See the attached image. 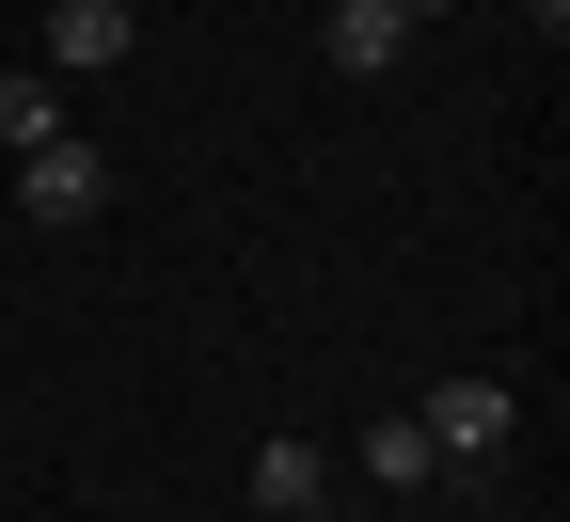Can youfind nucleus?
<instances>
[{
    "instance_id": "1",
    "label": "nucleus",
    "mask_w": 570,
    "mask_h": 522,
    "mask_svg": "<svg viewBox=\"0 0 570 522\" xmlns=\"http://www.w3.org/2000/svg\"><path fill=\"white\" fill-rule=\"evenodd\" d=\"M508 412H523V396L491 381V364H460V381H428V412H412V427H428V460H444L460 491H491V460H508Z\"/></svg>"
},
{
    "instance_id": "3",
    "label": "nucleus",
    "mask_w": 570,
    "mask_h": 522,
    "mask_svg": "<svg viewBox=\"0 0 570 522\" xmlns=\"http://www.w3.org/2000/svg\"><path fill=\"white\" fill-rule=\"evenodd\" d=\"M17 190H32V221H96V206H111V159L63 127V142H32V159H17Z\"/></svg>"
},
{
    "instance_id": "2",
    "label": "nucleus",
    "mask_w": 570,
    "mask_h": 522,
    "mask_svg": "<svg viewBox=\"0 0 570 522\" xmlns=\"http://www.w3.org/2000/svg\"><path fill=\"white\" fill-rule=\"evenodd\" d=\"M428 17H444V0H333V17H317V48L348 63V80H381V63H396Z\"/></svg>"
},
{
    "instance_id": "4",
    "label": "nucleus",
    "mask_w": 570,
    "mask_h": 522,
    "mask_svg": "<svg viewBox=\"0 0 570 522\" xmlns=\"http://www.w3.org/2000/svg\"><path fill=\"white\" fill-rule=\"evenodd\" d=\"M127 48H142V17H127V0H63V17H48V80H111Z\"/></svg>"
},
{
    "instance_id": "7",
    "label": "nucleus",
    "mask_w": 570,
    "mask_h": 522,
    "mask_svg": "<svg viewBox=\"0 0 570 522\" xmlns=\"http://www.w3.org/2000/svg\"><path fill=\"white\" fill-rule=\"evenodd\" d=\"M0 142H17V159H32V142H63V96H48V63H17V80H0Z\"/></svg>"
},
{
    "instance_id": "5",
    "label": "nucleus",
    "mask_w": 570,
    "mask_h": 522,
    "mask_svg": "<svg viewBox=\"0 0 570 522\" xmlns=\"http://www.w3.org/2000/svg\"><path fill=\"white\" fill-rule=\"evenodd\" d=\"M254 506H269V522H317V506H333V460H317L302 427H285V443H254Z\"/></svg>"
},
{
    "instance_id": "6",
    "label": "nucleus",
    "mask_w": 570,
    "mask_h": 522,
    "mask_svg": "<svg viewBox=\"0 0 570 522\" xmlns=\"http://www.w3.org/2000/svg\"><path fill=\"white\" fill-rule=\"evenodd\" d=\"M348 460H365L381 491H428V475H444V460H428V427H412V412H381L365 443H348Z\"/></svg>"
}]
</instances>
